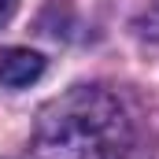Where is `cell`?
Instances as JSON below:
<instances>
[{"label": "cell", "instance_id": "obj_3", "mask_svg": "<svg viewBox=\"0 0 159 159\" xmlns=\"http://www.w3.org/2000/svg\"><path fill=\"white\" fill-rule=\"evenodd\" d=\"M15 7H19V0H0V26H7V22H11Z\"/></svg>", "mask_w": 159, "mask_h": 159}, {"label": "cell", "instance_id": "obj_2", "mask_svg": "<svg viewBox=\"0 0 159 159\" xmlns=\"http://www.w3.org/2000/svg\"><path fill=\"white\" fill-rule=\"evenodd\" d=\"M44 74V59L30 48H4L0 52V81L4 85H30Z\"/></svg>", "mask_w": 159, "mask_h": 159}, {"label": "cell", "instance_id": "obj_1", "mask_svg": "<svg viewBox=\"0 0 159 159\" xmlns=\"http://www.w3.org/2000/svg\"><path fill=\"white\" fill-rule=\"evenodd\" d=\"M34 148L37 159H137L141 126L119 93L78 85L44 107Z\"/></svg>", "mask_w": 159, "mask_h": 159}]
</instances>
